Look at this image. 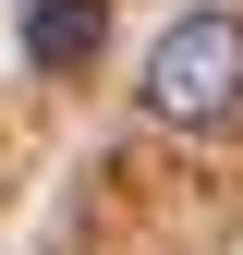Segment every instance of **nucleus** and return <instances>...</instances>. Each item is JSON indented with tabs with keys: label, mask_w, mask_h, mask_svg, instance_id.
Masks as SVG:
<instances>
[{
	"label": "nucleus",
	"mask_w": 243,
	"mask_h": 255,
	"mask_svg": "<svg viewBox=\"0 0 243 255\" xmlns=\"http://www.w3.org/2000/svg\"><path fill=\"white\" fill-rule=\"evenodd\" d=\"M146 110L182 122V134H219L243 110V12H182L146 49Z\"/></svg>",
	"instance_id": "nucleus-1"
},
{
	"label": "nucleus",
	"mask_w": 243,
	"mask_h": 255,
	"mask_svg": "<svg viewBox=\"0 0 243 255\" xmlns=\"http://www.w3.org/2000/svg\"><path fill=\"white\" fill-rule=\"evenodd\" d=\"M98 0H24V61H37V73H85V61H98Z\"/></svg>",
	"instance_id": "nucleus-2"
}]
</instances>
